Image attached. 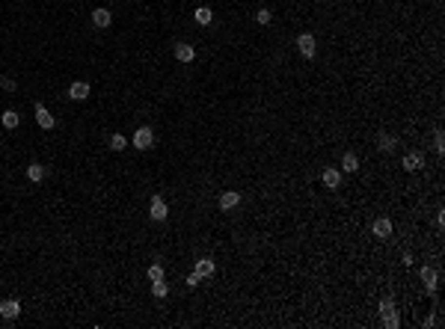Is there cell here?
<instances>
[{"label":"cell","instance_id":"obj_15","mask_svg":"<svg viewBox=\"0 0 445 329\" xmlns=\"http://www.w3.org/2000/svg\"><path fill=\"white\" fill-rule=\"evenodd\" d=\"M27 178L39 184V181L45 178V166H42V163H30V166H27Z\"/></svg>","mask_w":445,"mask_h":329},{"label":"cell","instance_id":"obj_11","mask_svg":"<svg viewBox=\"0 0 445 329\" xmlns=\"http://www.w3.org/2000/svg\"><path fill=\"white\" fill-rule=\"evenodd\" d=\"M321 178H324V184H326L329 190H336V187L342 184V172H339V169H324Z\"/></svg>","mask_w":445,"mask_h":329},{"label":"cell","instance_id":"obj_24","mask_svg":"<svg viewBox=\"0 0 445 329\" xmlns=\"http://www.w3.org/2000/svg\"><path fill=\"white\" fill-rule=\"evenodd\" d=\"M270 18H273L270 9H258V12H255V21H258V24H270Z\"/></svg>","mask_w":445,"mask_h":329},{"label":"cell","instance_id":"obj_17","mask_svg":"<svg viewBox=\"0 0 445 329\" xmlns=\"http://www.w3.org/2000/svg\"><path fill=\"white\" fill-rule=\"evenodd\" d=\"M193 273H199V276H214V261H211V258H199Z\"/></svg>","mask_w":445,"mask_h":329},{"label":"cell","instance_id":"obj_5","mask_svg":"<svg viewBox=\"0 0 445 329\" xmlns=\"http://www.w3.org/2000/svg\"><path fill=\"white\" fill-rule=\"evenodd\" d=\"M175 59H178V62H193V59H196V48L187 45V42H178V45H175Z\"/></svg>","mask_w":445,"mask_h":329},{"label":"cell","instance_id":"obj_27","mask_svg":"<svg viewBox=\"0 0 445 329\" xmlns=\"http://www.w3.org/2000/svg\"><path fill=\"white\" fill-rule=\"evenodd\" d=\"M199 279H202L199 273H190V276H187V285H190V288H196V285H199Z\"/></svg>","mask_w":445,"mask_h":329},{"label":"cell","instance_id":"obj_9","mask_svg":"<svg viewBox=\"0 0 445 329\" xmlns=\"http://www.w3.org/2000/svg\"><path fill=\"white\" fill-rule=\"evenodd\" d=\"M92 24H95L98 30H107L110 24H113V15H110V9H95V12H92Z\"/></svg>","mask_w":445,"mask_h":329},{"label":"cell","instance_id":"obj_18","mask_svg":"<svg viewBox=\"0 0 445 329\" xmlns=\"http://www.w3.org/2000/svg\"><path fill=\"white\" fill-rule=\"evenodd\" d=\"M0 122H3V128H9V131H12V128H18V122H21V116L15 113V110H6V113H3V116H0Z\"/></svg>","mask_w":445,"mask_h":329},{"label":"cell","instance_id":"obj_22","mask_svg":"<svg viewBox=\"0 0 445 329\" xmlns=\"http://www.w3.org/2000/svg\"><path fill=\"white\" fill-rule=\"evenodd\" d=\"M152 294H155V297H166V294H169V285H166L163 279H161V282H152Z\"/></svg>","mask_w":445,"mask_h":329},{"label":"cell","instance_id":"obj_3","mask_svg":"<svg viewBox=\"0 0 445 329\" xmlns=\"http://www.w3.org/2000/svg\"><path fill=\"white\" fill-rule=\"evenodd\" d=\"M21 314V303L18 300H3V303H0V317H3V320H15Z\"/></svg>","mask_w":445,"mask_h":329},{"label":"cell","instance_id":"obj_8","mask_svg":"<svg viewBox=\"0 0 445 329\" xmlns=\"http://www.w3.org/2000/svg\"><path fill=\"white\" fill-rule=\"evenodd\" d=\"M241 205V193L238 190H226L220 196V211H232V208H238Z\"/></svg>","mask_w":445,"mask_h":329},{"label":"cell","instance_id":"obj_19","mask_svg":"<svg viewBox=\"0 0 445 329\" xmlns=\"http://www.w3.org/2000/svg\"><path fill=\"white\" fill-rule=\"evenodd\" d=\"M193 18H196V24H211V21H214V12H211L208 6H199Z\"/></svg>","mask_w":445,"mask_h":329},{"label":"cell","instance_id":"obj_25","mask_svg":"<svg viewBox=\"0 0 445 329\" xmlns=\"http://www.w3.org/2000/svg\"><path fill=\"white\" fill-rule=\"evenodd\" d=\"M433 145H436V152H439V155L445 152V142H442V131H436V134H433Z\"/></svg>","mask_w":445,"mask_h":329},{"label":"cell","instance_id":"obj_6","mask_svg":"<svg viewBox=\"0 0 445 329\" xmlns=\"http://www.w3.org/2000/svg\"><path fill=\"white\" fill-rule=\"evenodd\" d=\"M36 122H39V128H45V131H51L57 125V119L45 110V104H36Z\"/></svg>","mask_w":445,"mask_h":329},{"label":"cell","instance_id":"obj_21","mask_svg":"<svg viewBox=\"0 0 445 329\" xmlns=\"http://www.w3.org/2000/svg\"><path fill=\"white\" fill-rule=\"evenodd\" d=\"M125 145H128V139H125L122 134H113V136H110V149H113V152H122Z\"/></svg>","mask_w":445,"mask_h":329},{"label":"cell","instance_id":"obj_10","mask_svg":"<svg viewBox=\"0 0 445 329\" xmlns=\"http://www.w3.org/2000/svg\"><path fill=\"white\" fill-rule=\"evenodd\" d=\"M422 163H425L422 152H410V155L404 157V169H406V172H416V169H422Z\"/></svg>","mask_w":445,"mask_h":329},{"label":"cell","instance_id":"obj_28","mask_svg":"<svg viewBox=\"0 0 445 329\" xmlns=\"http://www.w3.org/2000/svg\"><path fill=\"white\" fill-rule=\"evenodd\" d=\"M389 309H395V303L386 297V300H380V311H389Z\"/></svg>","mask_w":445,"mask_h":329},{"label":"cell","instance_id":"obj_1","mask_svg":"<svg viewBox=\"0 0 445 329\" xmlns=\"http://www.w3.org/2000/svg\"><path fill=\"white\" fill-rule=\"evenodd\" d=\"M134 145H137V149L140 152H148V149H152V145H155V131L152 128H137V134H134V139H131Z\"/></svg>","mask_w":445,"mask_h":329},{"label":"cell","instance_id":"obj_14","mask_svg":"<svg viewBox=\"0 0 445 329\" xmlns=\"http://www.w3.org/2000/svg\"><path fill=\"white\" fill-rule=\"evenodd\" d=\"M374 234H377V237H389V234H392V223H389L386 216H380L377 223H374Z\"/></svg>","mask_w":445,"mask_h":329},{"label":"cell","instance_id":"obj_4","mask_svg":"<svg viewBox=\"0 0 445 329\" xmlns=\"http://www.w3.org/2000/svg\"><path fill=\"white\" fill-rule=\"evenodd\" d=\"M297 48H300V54L303 57H315V36H309V33H300L297 36Z\"/></svg>","mask_w":445,"mask_h":329},{"label":"cell","instance_id":"obj_13","mask_svg":"<svg viewBox=\"0 0 445 329\" xmlns=\"http://www.w3.org/2000/svg\"><path fill=\"white\" fill-rule=\"evenodd\" d=\"M422 282L427 290H436V270L433 267H422Z\"/></svg>","mask_w":445,"mask_h":329},{"label":"cell","instance_id":"obj_20","mask_svg":"<svg viewBox=\"0 0 445 329\" xmlns=\"http://www.w3.org/2000/svg\"><path fill=\"white\" fill-rule=\"evenodd\" d=\"M383 314V326H389V329H395L401 320H398V314H395V309H389V311H380Z\"/></svg>","mask_w":445,"mask_h":329},{"label":"cell","instance_id":"obj_26","mask_svg":"<svg viewBox=\"0 0 445 329\" xmlns=\"http://www.w3.org/2000/svg\"><path fill=\"white\" fill-rule=\"evenodd\" d=\"M0 86L12 92V89H15V80H12V77H0Z\"/></svg>","mask_w":445,"mask_h":329},{"label":"cell","instance_id":"obj_7","mask_svg":"<svg viewBox=\"0 0 445 329\" xmlns=\"http://www.w3.org/2000/svg\"><path fill=\"white\" fill-rule=\"evenodd\" d=\"M68 98H71V101H86V98H89V83H83V80L71 83V86H68Z\"/></svg>","mask_w":445,"mask_h":329},{"label":"cell","instance_id":"obj_12","mask_svg":"<svg viewBox=\"0 0 445 329\" xmlns=\"http://www.w3.org/2000/svg\"><path fill=\"white\" fill-rule=\"evenodd\" d=\"M395 145H398V139H395L392 134H380V136H377V149H380V152H395Z\"/></svg>","mask_w":445,"mask_h":329},{"label":"cell","instance_id":"obj_16","mask_svg":"<svg viewBox=\"0 0 445 329\" xmlns=\"http://www.w3.org/2000/svg\"><path fill=\"white\" fill-rule=\"evenodd\" d=\"M342 169H344V172H356V169H359V157H356L353 152H347V155L342 157Z\"/></svg>","mask_w":445,"mask_h":329},{"label":"cell","instance_id":"obj_23","mask_svg":"<svg viewBox=\"0 0 445 329\" xmlns=\"http://www.w3.org/2000/svg\"><path fill=\"white\" fill-rule=\"evenodd\" d=\"M148 279L161 282V279H163V267H161V264H152V267H148Z\"/></svg>","mask_w":445,"mask_h":329},{"label":"cell","instance_id":"obj_2","mask_svg":"<svg viewBox=\"0 0 445 329\" xmlns=\"http://www.w3.org/2000/svg\"><path fill=\"white\" fill-rule=\"evenodd\" d=\"M166 213H169V208H166L163 196H155V199H152V208H148V216H152L155 223H163V219H166Z\"/></svg>","mask_w":445,"mask_h":329}]
</instances>
